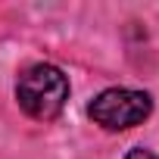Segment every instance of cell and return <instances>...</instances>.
<instances>
[{
  "instance_id": "3",
  "label": "cell",
  "mask_w": 159,
  "mask_h": 159,
  "mask_svg": "<svg viewBox=\"0 0 159 159\" xmlns=\"http://www.w3.org/2000/svg\"><path fill=\"white\" fill-rule=\"evenodd\" d=\"M125 159H159L156 153H150V150H131Z\"/></svg>"
},
{
  "instance_id": "1",
  "label": "cell",
  "mask_w": 159,
  "mask_h": 159,
  "mask_svg": "<svg viewBox=\"0 0 159 159\" xmlns=\"http://www.w3.org/2000/svg\"><path fill=\"white\" fill-rule=\"evenodd\" d=\"M66 97H69V81L56 66L41 62V66H31V69H25L19 75L16 100L38 122H53L62 112Z\"/></svg>"
},
{
  "instance_id": "2",
  "label": "cell",
  "mask_w": 159,
  "mask_h": 159,
  "mask_svg": "<svg viewBox=\"0 0 159 159\" xmlns=\"http://www.w3.org/2000/svg\"><path fill=\"white\" fill-rule=\"evenodd\" d=\"M153 109L150 94L143 91H128V88H109L91 103V119L109 131H125L140 125Z\"/></svg>"
}]
</instances>
